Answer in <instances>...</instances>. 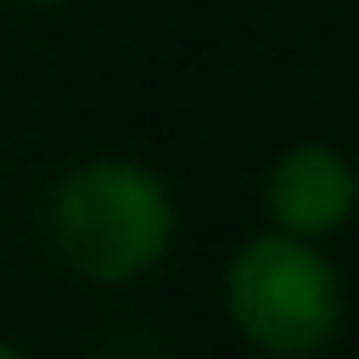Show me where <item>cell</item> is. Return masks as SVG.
Instances as JSON below:
<instances>
[{"mask_svg":"<svg viewBox=\"0 0 359 359\" xmlns=\"http://www.w3.org/2000/svg\"><path fill=\"white\" fill-rule=\"evenodd\" d=\"M22 6H34V11H50V6H62V0H22Z\"/></svg>","mask_w":359,"mask_h":359,"instance_id":"cell-4","label":"cell"},{"mask_svg":"<svg viewBox=\"0 0 359 359\" xmlns=\"http://www.w3.org/2000/svg\"><path fill=\"white\" fill-rule=\"evenodd\" d=\"M45 236L79 280L123 286L168 252L174 196L146 163L90 157L56 180L45 202Z\"/></svg>","mask_w":359,"mask_h":359,"instance_id":"cell-1","label":"cell"},{"mask_svg":"<svg viewBox=\"0 0 359 359\" xmlns=\"http://www.w3.org/2000/svg\"><path fill=\"white\" fill-rule=\"evenodd\" d=\"M224 303L236 331L264 353H314L337 337L342 320V292L331 264L314 247H303V236L292 230L258 236L230 258Z\"/></svg>","mask_w":359,"mask_h":359,"instance_id":"cell-2","label":"cell"},{"mask_svg":"<svg viewBox=\"0 0 359 359\" xmlns=\"http://www.w3.org/2000/svg\"><path fill=\"white\" fill-rule=\"evenodd\" d=\"M353 202H359V180H353L348 157L331 151V146H292L275 163L269 185H264L269 219L280 230H292V236H325V230H337L353 213Z\"/></svg>","mask_w":359,"mask_h":359,"instance_id":"cell-3","label":"cell"}]
</instances>
